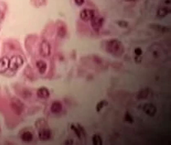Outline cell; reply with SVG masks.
I'll return each mask as SVG.
<instances>
[{"instance_id":"6da1fadb","label":"cell","mask_w":171,"mask_h":145,"mask_svg":"<svg viewBox=\"0 0 171 145\" xmlns=\"http://www.w3.org/2000/svg\"><path fill=\"white\" fill-rule=\"evenodd\" d=\"M106 47H107V51L116 56H121L124 51V47L121 42L115 39L109 40L106 44Z\"/></svg>"},{"instance_id":"7a4b0ae2","label":"cell","mask_w":171,"mask_h":145,"mask_svg":"<svg viewBox=\"0 0 171 145\" xmlns=\"http://www.w3.org/2000/svg\"><path fill=\"white\" fill-rule=\"evenodd\" d=\"M24 63V60L19 55H16L13 57L11 60H9V68L11 70H17Z\"/></svg>"},{"instance_id":"3957f363","label":"cell","mask_w":171,"mask_h":145,"mask_svg":"<svg viewBox=\"0 0 171 145\" xmlns=\"http://www.w3.org/2000/svg\"><path fill=\"white\" fill-rule=\"evenodd\" d=\"M11 108L13 110V112L16 115H20L22 113L23 105L17 99H13L12 101H11Z\"/></svg>"},{"instance_id":"277c9868","label":"cell","mask_w":171,"mask_h":145,"mask_svg":"<svg viewBox=\"0 0 171 145\" xmlns=\"http://www.w3.org/2000/svg\"><path fill=\"white\" fill-rule=\"evenodd\" d=\"M94 16H95V12L92 9L85 8V9H84L80 12V18L83 21H85V22L90 21Z\"/></svg>"},{"instance_id":"5b68a950","label":"cell","mask_w":171,"mask_h":145,"mask_svg":"<svg viewBox=\"0 0 171 145\" xmlns=\"http://www.w3.org/2000/svg\"><path fill=\"white\" fill-rule=\"evenodd\" d=\"M40 53L43 57H49L50 55V45L46 40H43L40 46Z\"/></svg>"},{"instance_id":"8992f818","label":"cell","mask_w":171,"mask_h":145,"mask_svg":"<svg viewBox=\"0 0 171 145\" xmlns=\"http://www.w3.org/2000/svg\"><path fill=\"white\" fill-rule=\"evenodd\" d=\"M143 109L145 111V113L147 115L150 116V117H153V116L156 115V107L153 105V104H150V103H148V104H146L143 107Z\"/></svg>"},{"instance_id":"52a82bcc","label":"cell","mask_w":171,"mask_h":145,"mask_svg":"<svg viewBox=\"0 0 171 145\" xmlns=\"http://www.w3.org/2000/svg\"><path fill=\"white\" fill-rule=\"evenodd\" d=\"M91 21V25H92V28L96 31H99L102 26H103V19L100 17H93V18L90 20Z\"/></svg>"},{"instance_id":"ba28073f","label":"cell","mask_w":171,"mask_h":145,"mask_svg":"<svg viewBox=\"0 0 171 145\" xmlns=\"http://www.w3.org/2000/svg\"><path fill=\"white\" fill-rule=\"evenodd\" d=\"M38 137L42 141H46V140H49L51 138V132L50 129H41L38 133Z\"/></svg>"},{"instance_id":"9c48e42d","label":"cell","mask_w":171,"mask_h":145,"mask_svg":"<svg viewBox=\"0 0 171 145\" xmlns=\"http://www.w3.org/2000/svg\"><path fill=\"white\" fill-rule=\"evenodd\" d=\"M9 68V59L7 57L0 58V73H4Z\"/></svg>"},{"instance_id":"30bf717a","label":"cell","mask_w":171,"mask_h":145,"mask_svg":"<svg viewBox=\"0 0 171 145\" xmlns=\"http://www.w3.org/2000/svg\"><path fill=\"white\" fill-rule=\"evenodd\" d=\"M36 94L39 98L41 99H47L50 96V91L46 87H41L40 89L37 90Z\"/></svg>"},{"instance_id":"8fae6325","label":"cell","mask_w":171,"mask_h":145,"mask_svg":"<svg viewBox=\"0 0 171 145\" xmlns=\"http://www.w3.org/2000/svg\"><path fill=\"white\" fill-rule=\"evenodd\" d=\"M50 110L54 114H59L62 110V105L60 101H54L51 104Z\"/></svg>"},{"instance_id":"7c38bea8","label":"cell","mask_w":171,"mask_h":145,"mask_svg":"<svg viewBox=\"0 0 171 145\" xmlns=\"http://www.w3.org/2000/svg\"><path fill=\"white\" fill-rule=\"evenodd\" d=\"M57 32H58V35H59V36L64 37V36L66 35V32H67V28H66L65 24L63 23V22H59Z\"/></svg>"},{"instance_id":"4fadbf2b","label":"cell","mask_w":171,"mask_h":145,"mask_svg":"<svg viewBox=\"0 0 171 145\" xmlns=\"http://www.w3.org/2000/svg\"><path fill=\"white\" fill-rule=\"evenodd\" d=\"M36 67L41 74H45L47 69V65L44 61H36Z\"/></svg>"},{"instance_id":"5bb4252c","label":"cell","mask_w":171,"mask_h":145,"mask_svg":"<svg viewBox=\"0 0 171 145\" xmlns=\"http://www.w3.org/2000/svg\"><path fill=\"white\" fill-rule=\"evenodd\" d=\"M21 140L24 141V142H31L33 139V134L31 132L27 131V132H24V133L21 134Z\"/></svg>"},{"instance_id":"9a60e30c","label":"cell","mask_w":171,"mask_h":145,"mask_svg":"<svg viewBox=\"0 0 171 145\" xmlns=\"http://www.w3.org/2000/svg\"><path fill=\"white\" fill-rule=\"evenodd\" d=\"M170 13V9L169 7H163L158 9V11H157V15H158L159 17L163 18V17L167 16Z\"/></svg>"},{"instance_id":"2e32d148","label":"cell","mask_w":171,"mask_h":145,"mask_svg":"<svg viewBox=\"0 0 171 145\" xmlns=\"http://www.w3.org/2000/svg\"><path fill=\"white\" fill-rule=\"evenodd\" d=\"M150 27H151V28L155 29V30L159 31V32H166L170 30L168 27L159 25V24H152V25H150Z\"/></svg>"},{"instance_id":"e0dca14e","label":"cell","mask_w":171,"mask_h":145,"mask_svg":"<svg viewBox=\"0 0 171 145\" xmlns=\"http://www.w3.org/2000/svg\"><path fill=\"white\" fill-rule=\"evenodd\" d=\"M93 144L94 145H102L103 144V139L102 137L99 134H94L93 136Z\"/></svg>"},{"instance_id":"ac0fdd59","label":"cell","mask_w":171,"mask_h":145,"mask_svg":"<svg viewBox=\"0 0 171 145\" xmlns=\"http://www.w3.org/2000/svg\"><path fill=\"white\" fill-rule=\"evenodd\" d=\"M149 90L148 89H145V90H142L141 91L139 92V94H137V98L138 99H146L147 98L148 94H149Z\"/></svg>"},{"instance_id":"d6986e66","label":"cell","mask_w":171,"mask_h":145,"mask_svg":"<svg viewBox=\"0 0 171 145\" xmlns=\"http://www.w3.org/2000/svg\"><path fill=\"white\" fill-rule=\"evenodd\" d=\"M71 129L74 132V134H76V136H77L78 138H81V137H82V134H81V132H80V129H79L78 126V127H76L75 125L71 124Z\"/></svg>"},{"instance_id":"ffe728a7","label":"cell","mask_w":171,"mask_h":145,"mask_svg":"<svg viewBox=\"0 0 171 145\" xmlns=\"http://www.w3.org/2000/svg\"><path fill=\"white\" fill-rule=\"evenodd\" d=\"M105 105H107V101H106V100H101L99 103H98V105L96 106L97 112H100V110L103 109Z\"/></svg>"},{"instance_id":"44dd1931","label":"cell","mask_w":171,"mask_h":145,"mask_svg":"<svg viewBox=\"0 0 171 145\" xmlns=\"http://www.w3.org/2000/svg\"><path fill=\"white\" fill-rule=\"evenodd\" d=\"M125 120H126L127 122H129V123H132L134 122V119H133L132 116L131 115V114L128 113V112H127L126 115H125Z\"/></svg>"},{"instance_id":"7402d4cb","label":"cell","mask_w":171,"mask_h":145,"mask_svg":"<svg viewBox=\"0 0 171 145\" xmlns=\"http://www.w3.org/2000/svg\"><path fill=\"white\" fill-rule=\"evenodd\" d=\"M134 53L135 54V56H141L142 54V50L140 47H136L134 50Z\"/></svg>"},{"instance_id":"603a6c76","label":"cell","mask_w":171,"mask_h":145,"mask_svg":"<svg viewBox=\"0 0 171 145\" xmlns=\"http://www.w3.org/2000/svg\"><path fill=\"white\" fill-rule=\"evenodd\" d=\"M117 24H118L121 28H127V27L128 26V23L127 22H125V21H119V22H117Z\"/></svg>"},{"instance_id":"cb8c5ba5","label":"cell","mask_w":171,"mask_h":145,"mask_svg":"<svg viewBox=\"0 0 171 145\" xmlns=\"http://www.w3.org/2000/svg\"><path fill=\"white\" fill-rule=\"evenodd\" d=\"M75 3L78 5V6H81L84 3V0H74Z\"/></svg>"},{"instance_id":"d4e9b609","label":"cell","mask_w":171,"mask_h":145,"mask_svg":"<svg viewBox=\"0 0 171 145\" xmlns=\"http://www.w3.org/2000/svg\"><path fill=\"white\" fill-rule=\"evenodd\" d=\"M135 60H136V62H138V63L141 61V58H138V56H136V57H135Z\"/></svg>"},{"instance_id":"484cf974","label":"cell","mask_w":171,"mask_h":145,"mask_svg":"<svg viewBox=\"0 0 171 145\" xmlns=\"http://www.w3.org/2000/svg\"><path fill=\"white\" fill-rule=\"evenodd\" d=\"M127 1H129V2H131V1H135V0H127Z\"/></svg>"}]
</instances>
